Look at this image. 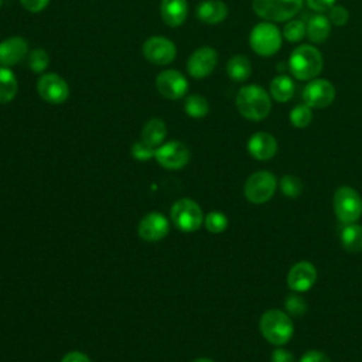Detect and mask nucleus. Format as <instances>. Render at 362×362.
I'll return each instance as SVG.
<instances>
[{
  "instance_id": "obj_39",
  "label": "nucleus",
  "mask_w": 362,
  "mask_h": 362,
  "mask_svg": "<svg viewBox=\"0 0 362 362\" xmlns=\"http://www.w3.org/2000/svg\"><path fill=\"white\" fill-rule=\"evenodd\" d=\"M337 0H305L307 6L314 10V11H318V13H322V11H328L334 4H335Z\"/></svg>"
},
{
  "instance_id": "obj_12",
  "label": "nucleus",
  "mask_w": 362,
  "mask_h": 362,
  "mask_svg": "<svg viewBox=\"0 0 362 362\" xmlns=\"http://www.w3.org/2000/svg\"><path fill=\"white\" fill-rule=\"evenodd\" d=\"M156 88L165 99L175 100L187 95L188 81L177 69H163L156 78Z\"/></svg>"
},
{
  "instance_id": "obj_38",
  "label": "nucleus",
  "mask_w": 362,
  "mask_h": 362,
  "mask_svg": "<svg viewBox=\"0 0 362 362\" xmlns=\"http://www.w3.org/2000/svg\"><path fill=\"white\" fill-rule=\"evenodd\" d=\"M272 362H296V359L290 351L277 346L272 354Z\"/></svg>"
},
{
  "instance_id": "obj_2",
  "label": "nucleus",
  "mask_w": 362,
  "mask_h": 362,
  "mask_svg": "<svg viewBox=\"0 0 362 362\" xmlns=\"http://www.w3.org/2000/svg\"><path fill=\"white\" fill-rule=\"evenodd\" d=\"M259 329L269 344L281 346L291 339L294 334V324L287 313L279 308H272L262 314Z\"/></svg>"
},
{
  "instance_id": "obj_17",
  "label": "nucleus",
  "mask_w": 362,
  "mask_h": 362,
  "mask_svg": "<svg viewBox=\"0 0 362 362\" xmlns=\"http://www.w3.org/2000/svg\"><path fill=\"white\" fill-rule=\"evenodd\" d=\"M28 54V42L20 35L8 37L0 41V65L13 66Z\"/></svg>"
},
{
  "instance_id": "obj_27",
  "label": "nucleus",
  "mask_w": 362,
  "mask_h": 362,
  "mask_svg": "<svg viewBox=\"0 0 362 362\" xmlns=\"http://www.w3.org/2000/svg\"><path fill=\"white\" fill-rule=\"evenodd\" d=\"M184 110H185V113H187L189 117L201 119V117H205V116L208 115V112H209V103H208L206 98H204L202 95L192 93V95H188V96L185 98Z\"/></svg>"
},
{
  "instance_id": "obj_19",
  "label": "nucleus",
  "mask_w": 362,
  "mask_h": 362,
  "mask_svg": "<svg viewBox=\"0 0 362 362\" xmlns=\"http://www.w3.org/2000/svg\"><path fill=\"white\" fill-rule=\"evenodd\" d=\"M195 14L204 24H219L228 17V6L222 0H202L197 6Z\"/></svg>"
},
{
  "instance_id": "obj_13",
  "label": "nucleus",
  "mask_w": 362,
  "mask_h": 362,
  "mask_svg": "<svg viewBox=\"0 0 362 362\" xmlns=\"http://www.w3.org/2000/svg\"><path fill=\"white\" fill-rule=\"evenodd\" d=\"M218 64V52L212 47H201L195 49L188 61L187 71L195 79H204L214 72Z\"/></svg>"
},
{
  "instance_id": "obj_37",
  "label": "nucleus",
  "mask_w": 362,
  "mask_h": 362,
  "mask_svg": "<svg viewBox=\"0 0 362 362\" xmlns=\"http://www.w3.org/2000/svg\"><path fill=\"white\" fill-rule=\"evenodd\" d=\"M20 3L27 11L40 13L48 6L49 0H20Z\"/></svg>"
},
{
  "instance_id": "obj_40",
  "label": "nucleus",
  "mask_w": 362,
  "mask_h": 362,
  "mask_svg": "<svg viewBox=\"0 0 362 362\" xmlns=\"http://www.w3.org/2000/svg\"><path fill=\"white\" fill-rule=\"evenodd\" d=\"M61 362H90L89 358L82 354V352H78V351H74V352H69L66 354Z\"/></svg>"
},
{
  "instance_id": "obj_18",
  "label": "nucleus",
  "mask_w": 362,
  "mask_h": 362,
  "mask_svg": "<svg viewBox=\"0 0 362 362\" xmlns=\"http://www.w3.org/2000/svg\"><path fill=\"white\" fill-rule=\"evenodd\" d=\"M168 221L157 212L146 215L137 228L139 236L147 242H157L168 233Z\"/></svg>"
},
{
  "instance_id": "obj_35",
  "label": "nucleus",
  "mask_w": 362,
  "mask_h": 362,
  "mask_svg": "<svg viewBox=\"0 0 362 362\" xmlns=\"http://www.w3.org/2000/svg\"><path fill=\"white\" fill-rule=\"evenodd\" d=\"M132 154H133V157H134L136 160L146 161V160L154 157L156 148L151 147V146H148V144H146L144 141L140 140V141H136V143L133 144V147H132Z\"/></svg>"
},
{
  "instance_id": "obj_8",
  "label": "nucleus",
  "mask_w": 362,
  "mask_h": 362,
  "mask_svg": "<svg viewBox=\"0 0 362 362\" xmlns=\"http://www.w3.org/2000/svg\"><path fill=\"white\" fill-rule=\"evenodd\" d=\"M171 219L180 230L194 232L202 225L204 215L197 202L188 198H182L173 205Z\"/></svg>"
},
{
  "instance_id": "obj_41",
  "label": "nucleus",
  "mask_w": 362,
  "mask_h": 362,
  "mask_svg": "<svg viewBox=\"0 0 362 362\" xmlns=\"http://www.w3.org/2000/svg\"><path fill=\"white\" fill-rule=\"evenodd\" d=\"M194 362H214V361L209 359V358H198V359H195Z\"/></svg>"
},
{
  "instance_id": "obj_23",
  "label": "nucleus",
  "mask_w": 362,
  "mask_h": 362,
  "mask_svg": "<svg viewBox=\"0 0 362 362\" xmlns=\"http://www.w3.org/2000/svg\"><path fill=\"white\" fill-rule=\"evenodd\" d=\"M226 74L235 82H245L252 75V64L246 55H232L226 62Z\"/></svg>"
},
{
  "instance_id": "obj_3",
  "label": "nucleus",
  "mask_w": 362,
  "mask_h": 362,
  "mask_svg": "<svg viewBox=\"0 0 362 362\" xmlns=\"http://www.w3.org/2000/svg\"><path fill=\"white\" fill-rule=\"evenodd\" d=\"M321 51L310 44L296 47L288 58V69L298 81H311L318 76L322 69Z\"/></svg>"
},
{
  "instance_id": "obj_20",
  "label": "nucleus",
  "mask_w": 362,
  "mask_h": 362,
  "mask_svg": "<svg viewBox=\"0 0 362 362\" xmlns=\"http://www.w3.org/2000/svg\"><path fill=\"white\" fill-rule=\"evenodd\" d=\"M160 16L168 27H180L188 16L187 0H161Z\"/></svg>"
},
{
  "instance_id": "obj_36",
  "label": "nucleus",
  "mask_w": 362,
  "mask_h": 362,
  "mask_svg": "<svg viewBox=\"0 0 362 362\" xmlns=\"http://www.w3.org/2000/svg\"><path fill=\"white\" fill-rule=\"evenodd\" d=\"M300 362H331L329 358L317 349H310L300 358Z\"/></svg>"
},
{
  "instance_id": "obj_30",
  "label": "nucleus",
  "mask_w": 362,
  "mask_h": 362,
  "mask_svg": "<svg viewBox=\"0 0 362 362\" xmlns=\"http://www.w3.org/2000/svg\"><path fill=\"white\" fill-rule=\"evenodd\" d=\"M279 187H280V191L287 198L296 199V198H298L301 195L304 185H303V182H301V180L298 177H296L293 174H286L279 181Z\"/></svg>"
},
{
  "instance_id": "obj_4",
  "label": "nucleus",
  "mask_w": 362,
  "mask_h": 362,
  "mask_svg": "<svg viewBox=\"0 0 362 362\" xmlns=\"http://www.w3.org/2000/svg\"><path fill=\"white\" fill-rule=\"evenodd\" d=\"M281 41L283 34L280 28L272 21L263 20L262 23H257L249 34L250 48L255 54L264 58L274 55L280 49Z\"/></svg>"
},
{
  "instance_id": "obj_42",
  "label": "nucleus",
  "mask_w": 362,
  "mask_h": 362,
  "mask_svg": "<svg viewBox=\"0 0 362 362\" xmlns=\"http://www.w3.org/2000/svg\"><path fill=\"white\" fill-rule=\"evenodd\" d=\"M1 4H3V0H0V7H1Z\"/></svg>"
},
{
  "instance_id": "obj_14",
  "label": "nucleus",
  "mask_w": 362,
  "mask_h": 362,
  "mask_svg": "<svg viewBox=\"0 0 362 362\" xmlns=\"http://www.w3.org/2000/svg\"><path fill=\"white\" fill-rule=\"evenodd\" d=\"M160 165L168 170L182 168L189 160V150L181 141H168L156 148L154 154Z\"/></svg>"
},
{
  "instance_id": "obj_28",
  "label": "nucleus",
  "mask_w": 362,
  "mask_h": 362,
  "mask_svg": "<svg viewBox=\"0 0 362 362\" xmlns=\"http://www.w3.org/2000/svg\"><path fill=\"white\" fill-rule=\"evenodd\" d=\"M27 65L35 74H42L49 65V55L44 48H34L27 54Z\"/></svg>"
},
{
  "instance_id": "obj_9",
  "label": "nucleus",
  "mask_w": 362,
  "mask_h": 362,
  "mask_svg": "<svg viewBox=\"0 0 362 362\" xmlns=\"http://www.w3.org/2000/svg\"><path fill=\"white\" fill-rule=\"evenodd\" d=\"M37 92L44 102L51 105H61L69 98L66 81L55 72H47L40 76L37 81Z\"/></svg>"
},
{
  "instance_id": "obj_6",
  "label": "nucleus",
  "mask_w": 362,
  "mask_h": 362,
  "mask_svg": "<svg viewBox=\"0 0 362 362\" xmlns=\"http://www.w3.org/2000/svg\"><path fill=\"white\" fill-rule=\"evenodd\" d=\"M334 212L342 223H355L362 215V197L349 185L337 188L334 194Z\"/></svg>"
},
{
  "instance_id": "obj_5",
  "label": "nucleus",
  "mask_w": 362,
  "mask_h": 362,
  "mask_svg": "<svg viewBox=\"0 0 362 362\" xmlns=\"http://www.w3.org/2000/svg\"><path fill=\"white\" fill-rule=\"evenodd\" d=\"M303 3L304 0H252V8L264 21L283 23L291 20Z\"/></svg>"
},
{
  "instance_id": "obj_1",
  "label": "nucleus",
  "mask_w": 362,
  "mask_h": 362,
  "mask_svg": "<svg viewBox=\"0 0 362 362\" xmlns=\"http://www.w3.org/2000/svg\"><path fill=\"white\" fill-rule=\"evenodd\" d=\"M236 109L249 120H263L272 110V96L262 86L250 83L242 86L236 93Z\"/></svg>"
},
{
  "instance_id": "obj_10",
  "label": "nucleus",
  "mask_w": 362,
  "mask_h": 362,
  "mask_svg": "<svg viewBox=\"0 0 362 362\" xmlns=\"http://www.w3.org/2000/svg\"><path fill=\"white\" fill-rule=\"evenodd\" d=\"M144 58L154 65H168L175 59L177 47L165 37L153 35L147 38L141 47Z\"/></svg>"
},
{
  "instance_id": "obj_22",
  "label": "nucleus",
  "mask_w": 362,
  "mask_h": 362,
  "mask_svg": "<svg viewBox=\"0 0 362 362\" xmlns=\"http://www.w3.org/2000/svg\"><path fill=\"white\" fill-rule=\"evenodd\" d=\"M329 33H331V23L328 17L322 14L313 16L305 25V35L314 44L324 42L329 37Z\"/></svg>"
},
{
  "instance_id": "obj_31",
  "label": "nucleus",
  "mask_w": 362,
  "mask_h": 362,
  "mask_svg": "<svg viewBox=\"0 0 362 362\" xmlns=\"http://www.w3.org/2000/svg\"><path fill=\"white\" fill-rule=\"evenodd\" d=\"M288 42H298L305 37V24L301 20H288L281 31Z\"/></svg>"
},
{
  "instance_id": "obj_26",
  "label": "nucleus",
  "mask_w": 362,
  "mask_h": 362,
  "mask_svg": "<svg viewBox=\"0 0 362 362\" xmlns=\"http://www.w3.org/2000/svg\"><path fill=\"white\" fill-rule=\"evenodd\" d=\"M344 249L349 253L362 250V226L358 223H348L342 228L339 235Z\"/></svg>"
},
{
  "instance_id": "obj_33",
  "label": "nucleus",
  "mask_w": 362,
  "mask_h": 362,
  "mask_svg": "<svg viewBox=\"0 0 362 362\" xmlns=\"http://www.w3.org/2000/svg\"><path fill=\"white\" fill-rule=\"evenodd\" d=\"M284 307H286L287 314L288 315H294V317H301L308 310V305L304 301V298L300 297V296H296V294H291V296H288L286 298Z\"/></svg>"
},
{
  "instance_id": "obj_34",
  "label": "nucleus",
  "mask_w": 362,
  "mask_h": 362,
  "mask_svg": "<svg viewBox=\"0 0 362 362\" xmlns=\"http://www.w3.org/2000/svg\"><path fill=\"white\" fill-rule=\"evenodd\" d=\"M328 20L332 25H337V27H342L348 23L349 20V13H348V8L344 7V6H337L334 4L329 10H328Z\"/></svg>"
},
{
  "instance_id": "obj_15",
  "label": "nucleus",
  "mask_w": 362,
  "mask_h": 362,
  "mask_svg": "<svg viewBox=\"0 0 362 362\" xmlns=\"http://www.w3.org/2000/svg\"><path fill=\"white\" fill-rule=\"evenodd\" d=\"M317 281V269L311 262L301 260L291 266L287 274V284L293 291H308Z\"/></svg>"
},
{
  "instance_id": "obj_29",
  "label": "nucleus",
  "mask_w": 362,
  "mask_h": 362,
  "mask_svg": "<svg viewBox=\"0 0 362 362\" xmlns=\"http://www.w3.org/2000/svg\"><path fill=\"white\" fill-rule=\"evenodd\" d=\"M288 119H290V123L297 127V129H304L307 127L311 120H313V109L303 103V105H297L294 106L291 110H290V115H288Z\"/></svg>"
},
{
  "instance_id": "obj_21",
  "label": "nucleus",
  "mask_w": 362,
  "mask_h": 362,
  "mask_svg": "<svg viewBox=\"0 0 362 362\" xmlns=\"http://www.w3.org/2000/svg\"><path fill=\"white\" fill-rule=\"evenodd\" d=\"M296 92V85L291 76L280 74L274 76L269 85V93L272 99H274L279 103L288 102Z\"/></svg>"
},
{
  "instance_id": "obj_32",
  "label": "nucleus",
  "mask_w": 362,
  "mask_h": 362,
  "mask_svg": "<svg viewBox=\"0 0 362 362\" xmlns=\"http://www.w3.org/2000/svg\"><path fill=\"white\" fill-rule=\"evenodd\" d=\"M205 228L211 232V233H221L226 229L228 226V218L222 214V212H209L205 219Z\"/></svg>"
},
{
  "instance_id": "obj_24",
  "label": "nucleus",
  "mask_w": 362,
  "mask_h": 362,
  "mask_svg": "<svg viewBox=\"0 0 362 362\" xmlns=\"http://www.w3.org/2000/svg\"><path fill=\"white\" fill-rule=\"evenodd\" d=\"M165 134H167L165 123L158 117H153L144 124L141 130V141L157 148L163 144Z\"/></svg>"
},
{
  "instance_id": "obj_16",
  "label": "nucleus",
  "mask_w": 362,
  "mask_h": 362,
  "mask_svg": "<svg viewBox=\"0 0 362 362\" xmlns=\"http://www.w3.org/2000/svg\"><path fill=\"white\" fill-rule=\"evenodd\" d=\"M277 147L276 137L267 132H256L247 140L249 154L259 161H266L274 157Z\"/></svg>"
},
{
  "instance_id": "obj_7",
  "label": "nucleus",
  "mask_w": 362,
  "mask_h": 362,
  "mask_svg": "<svg viewBox=\"0 0 362 362\" xmlns=\"http://www.w3.org/2000/svg\"><path fill=\"white\" fill-rule=\"evenodd\" d=\"M279 187L277 178L267 170H260L249 175L245 182V197L252 204H264L272 199Z\"/></svg>"
},
{
  "instance_id": "obj_11",
  "label": "nucleus",
  "mask_w": 362,
  "mask_h": 362,
  "mask_svg": "<svg viewBox=\"0 0 362 362\" xmlns=\"http://www.w3.org/2000/svg\"><path fill=\"white\" fill-rule=\"evenodd\" d=\"M335 99V88L328 79L314 78L308 81L303 90V100L311 109L328 107Z\"/></svg>"
},
{
  "instance_id": "obj_25",
  "label": "nucleus",
  "mask_w": 362,
  "mask_h": 362,
  "mask_svg": "<svg viewBox=\"0 0 362 362\" xmlns=\"http://www.w3.org/2000/svg\"><path fill=\"white\" fill-rule=\"evenodd\" d=\"M18 90V82L8 66L0 65V105L10 103Z\"/></svg>"
}]
</instances>
